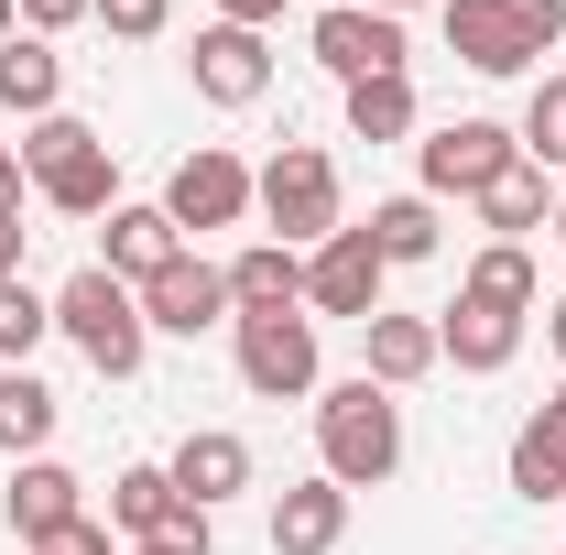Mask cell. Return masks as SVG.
<instances>
[{
  "instance_id": "ba28073f",
  "label": "cell",
  "mask_w": 566,
  "mask_h": 555,
  "mask_svg": "<svg viewBox=\"0 0 566 555\" xmlns=\"http://www.w3.org/2000/svg\"><path fill=\"white\" fill-rule=\"evenodd\" d=\"M381 273H392V262L370 251V229H338V240H316V251H305V305H316V316H359V327H370V316H381Z\"/></svg>"
},
{
  "instance_id": "e0dca14e",
  "label": "cell",
  "mask_w": 566,
  "mask_h": 555,
  "mask_svg": "<svg viewBox=\"0 0 566 555\" xmlns=\"http://www.w3.org/2000/svg\"><path fill=\"white\" fill-rule=\"evenodd\" d=\"M359 348H370V381H381V392H403V381H424V370L447 359V348H436V316H392V305L359 327Z\"/></svg>"
},
{
  "instance_id": "277c9868",
  "label": "cell",
  "mask_w": 566,
  "mask_h": 555,
  "mask_svg": "<svg viewBox=\"0 0 566 555\" xmlns=\"http://www.w3.org/2000/svg\"><path fill=\"white\" fill-rule=\"evenodd\" d=\"M251 208L283 229V251H294V240H338V229H349V218H338V164H327L316 142H283L273 164L251 175Z\"/></svg>"
},
{
  "instance_id": "d4e9b609",
  "label": "cell",
  "mask_w": 566,
  "mask_h": 555,
  "mask_svg": "<svg viewBox=\"0 0 566 555\" xmlns=\"http://www.w3.org/2000/svg\"><path fill=\"white\" fill-rule=\"evenodd\" d=\"M458 294H480V305H501V316H534V251H523V240H491Z\"/></svg>"
},
{
  "instance_id": "484cf974",
  "label": "cell",
  "mask_w": 566,
  "mask_h": 555,
  "mask_svg": "<svg viewBox=\"0 0 566 555\" xmlns=\"http://www.w3.org/2000/svg\"><path fill=\"white\" fill-rule=\"evenodd\" d=\"M164 523H175V480H164V469H120V480H109V534L153 545Z\"/></svg>"
},
{
  "instance_id": "7402d4cb",
  "label": "cell",
  "mask_w": 566,
  "mask_h": 555,
  "mask_svg": "<svg viewBox=\"0 0 566 555\" xmlns=\"http://www.w3.org/2000/svg\"><path fill=\"white\" fill-rule=\"evenodd\" d=\"M55 415H66V404H55L33 370H0V458H44Z\"/></svg>"
},
{
  "instance_id": "3957f363",
  "label": "cell",
  "mask_w": 566,
  "mask_h": 555,
  "mask_svg": "<svg viewBox=\"0 0 566 555\" xmlns=\"http://www.w3.org/2000/svg\"><path fill=\"white\" fill-rule=\"evenodd\" d=\"M55 327L87 348V370H98V381H132L142 348H153V316H142V294L109 273V262H87V273L55 294Z\"/></svg>"
},
{
  "instance_id": "30bf717a",
  "label": "cell",
  "mask_w": 566,
  "mask_h": 555,
  "mask_svg": "<svg viewBox=\"0 0 566 555\" xmlns=\"http://www.w3.org/2000/svg\"><path fill=\"white\" fill-rule=\"evenodd\" d=\"M186 76H197V98H208V109H251V98L273 87V44H262V33H240V22H208V33H197V55H186Z\"/></svg>"
},
{
  "instance_id": "5bb4252c",
  "label": "cell",
  "mask_w": 566,
  "mask_h": 555,
  "mask_svg": "<svg viewBox=\"0 0 566 555\" xmlns=\"http://www.w3.org/2000/svg\"><path fill=\"white\" fill-rule=\"evenodd\" d=\"M338 534H349V490L327 480V469L273 501V555H338Z\"/></svg>"
},
{
  "instance_id": "5b68a950",
  "label": "cell",
  "mask_w": 566,
  "mask_h": 555,
  "mask_svg": "<svg viewBox=\"0 0 566 555\" xmlns=\"http://www.w3.org/2000/svg\"><path fill=\"white\" fill-rule=\"evenodd\" d=\"M240 327V381L262 404H305L316 392V316H229Z\"/></svg>"
},
{
  "instance_id": "60d3db41",
  "label": "cell",
  "mask_w": 566,
  "mask_h": 555,
  "mask_svg": "<svg viewBox=\"0 0 566 555\" xmlns=\"http://www.w3.org/2000/svg\"><path fill=\"white\" fill-rule=\"evenodd\" d=\"M132 555H175V545H132Z\"/></svg>"
},
{
  "instance_id": "e575fe53",
  "label": "cell",
  "mask_w": 566,
  "mask_h": 555,
  "mask_svg": "<svg viewBox=\"0 0 566 555\" xmlns=\"http://www.w3.org/2000/svg\"><path fill=\"white\" fill-rule=\"evenodd\" d=\"M22 240H33V229H22V208H0V283L22 273Z\"/></svg>"
},
{
  "instance_id": "836d02e7",
  "label": "cell",
  "mask_w": 566,
  "mask_h": 555,
  "mask_svg": "<svg viewBox=\"0 0 566 555\" xmlns=\"http://www.w3.org/2000/svg\"><path fill=\"white\" fill-rule=\"evenodd\" d=\"M218 22H240V33H262V22H283V0H218Z\"/></svg>"
},
{
  "instance_id": "ffe728a7",
  "label": "cell",
  "mask_w": 566,
  "mask_h": 555,
  "mask_svg": "<svg viewBox=\"0 0 566 555\" xmlns=\"http://www.w3.org/2000/svg\"><path fill=\"white\" fill-rule=\"evenodd\" d=\"M55 87H66V55H55L44 33H11V44H0V109L55 121Z\"/></svg>"
},
{
  "instance_id": "f1b7e54d",
  "label": "cell",
  "mask_w": 566,
  "mask_h": 555,
  "mask_svg": "<svg viewBox=\"0 0 566 555\" xmlns=\"http://www.w3.org/2000/svg\"><path fill=\"white\" fill-rule=\"evenodd\" d=\"M523 164H566V76L523 98Z\"/></svg>"
},
{
  "instance_id": "7a4b0ae2",
  "label": "cell",
  "mask_w": 566,
  "mask_h": 555,
  "mask_svg": "<svg viewBox=\"0 0 566 555\" xmlns=\"http://www.w3.org/2000/svg\"><path fill=\"white\" fill-rule=\"evenodd\" d=\"M22 175H33V197L55 218H98V208H120V164H109V142L87 132V121H33L22 132Z\"/></svg>"
},
{
  "instance_id": "74e56055",
  "label": "cell",
  "mask_w": 566,
  "mask_h": 555,
  "mask_svg": "<svg viewBox=\"0 0 566 555\" xmlns=\"http://www.w3.org/2000/svg\"><path fill=\"white\" fill-rule=\"evenodd\" d=\"M11 33H22V0H0V44H11Z\"/></svg>"
},
{
  "instance_id": "f546056e",
  "label": "cell",
  "mask_w": 566,
  "mask_h": 555,
  "mask_svg": "<svg viewBox=\"0 0 566 555\" xmlns=\"http://www.w3.org/2000/svg\"><path fill=\"white\" fill-rule=\"evenodd\" d=\"M501 11H512L523 55H556V44H566V0H501Z\"/></svg>"
},
{
  "instance_id": "52a82bcc",
  "label": "cell",
  "mask_w": 566,
  "mask_h": 555,
  "mask_svg": "<svg viewBox=\"0 0 566 555\" xmlns=\"http://www.w3.org/2000/svg\"><path fill=\"white\" fill-rule=\"evenodd\" d=\"M316 66L338 76V87H359V76H403V22L392 11H359V0H338V11H316Z\"/></svg>"
},
{
  "instance_id": "8d00e7d4",
  "label": "cell",
  "mask_w": 566,
  "mask_h": 555,
  "mask_svg": "<svg viewBox=\"0 0 566 555\" xmlns=\"http://www.w3.org/2000/svg\"><path fill=\"white\" fill-rule=\"evenodd\" d=\"M545 338H556V359H566V294H556V305H545Z\"/></svg>"
},
{
  "instance_id": "1f68e13d",
  "label": "cell",
  "mask_w": 566,
  "mask_h": 555,
  "mask_svg": "<svg viewBox=\"0 0 566 555\" xmlns=\"http://www.w3.org/2000/svg\"><path fill=\"white\" fill-rule=\"evenodd\" d=\"M66 22H98V0H22V33H44V44H55Z\"/></svg>"
},
{
  "instance_id": "f35d334b",
  "label": "cell",
  "mask_w": 566,
  "mask_h": 555,
  "mask_svg": "<svg viewBox=\"0 0 566 555\" xmlns=\"http://www.w3.org/2000/svg\"><path fill=\"white\" fill-rule=\"evenodd\" d=\"M359 11H392V22H403V11H415V0H359Z\"/></svg>"
},
{
  "instance_id": "9a60e30c",
  "label": "cell",
  "mask_w": 566,
  "mask_h": 555,
  "mask_svg": "<svg viewBox=\"0 0 566 555\" xmlns=\"http://www.w3.org/2000/svg\"><path fill=\"white\" fill-rule=\"evenodd\" d=\"M436 11H447V55H458V66H480V76H523L534 66L501 0H436Z\"/></svg>"
},
{
  "instance_id": "4dcf8cb0",
  "label": "cell",
  "mask_w": 566,
  "mask_h": 555,
  "mask_svg": "<svg viewBox=\"0 0 566 555\" xmlns=\"http://www.w3.org/2000/svg\"><path fill=\"white\" fill-rule=\"evenodd\" d=\"M98 22H109L120 44H153V33L175 22V0H98Z\"/></svg>"
},
{
  "instance_id": "8fae6325",
  "label": "cell",
  "mask_w": 566,
  "mask_h": 555,
  "mask_svg": "<svg viewBox=\"0 0 566 555\" xmlns=\"http://www.w3.org/2000/svg\"><path fill=\"white\" fill-rule=\"evenodd\" d=\"M142 316H153L164 338H197V327H218V316H229V273L186 251V262H164V273L142 283Z\"/></svg>"
},
{
  "instance_id": "ab89813d",
  "label": "cell",
  "mask_w": 566,
  "mask_h": 555,
  "mask_svg": "<svg viewBox=\"0 0 566 555\" xmlns=\"http://www.w3.org/2000/svg\"><path fill=\"white\" fill-rule=\"evenodd\" d=\"M545 229H556V240H566V208H556V218H545Z\"/></svg>"
},
{
  "instance_id": "d590c367",
  "label": "cell",
  "mask_w": 566,
  "mask_h": 555,
  "mask_svg": "<svg viewBox=\"0 0 566 555\" xmlns=\"http://www.w3.org/2000/svg\"><path fill=\"white\" fill-rule=\"evenodd\" d=\"M22 186H33V175H22V153L0 142V208H22Z\"/></svg>"
},
{
  "instance_id": "4fadbf2b",
  "label": "cell",
  "mask_w": 566,
  "mask_h": 555,
  "mask_svg": "<svg viewBox=\"0 0 566 555\" xmlns=\"http://www.w3.org/2000/svg\"><path fill=\"white\" fill-rule=\"evenodd\" d=\"M66 523H87V490H76V469H55V458H22V469H11V534H22V545H55Z\"/></svg>"
},
{
  "instance_id": "4316f807",
  "label": "cell",
  "mask_w": 566,
  "mask_h": 555,
  "mask_svg": "<svg viewBox=\"0 0 566 555\" xmlns=\"http://www.w3.org/2000/svg\"><path fill=\"white\" fill-rule=\"evenodd\" d=\"M349 132L359 142H403L415 132V76H359L349 87Z\"/></svg>"
},
{
  "instance_id": "8992f818",
  "label": "cell",
  "mask_w": 566,
  "mask_h": 555,
  "mask_svg": "<svg viewBox=\"0 0 566 555\" xmlns=\"http://www.w3.org/2000/svg\"><path fill=\"white\" fill-rule=\"evenodd\" d=\"M164 218H175V229H240V218H251V164L218 153V142H197V153L164 175Z\"/></svg>"
},
{
  "instance_id": "2e32d148",
  "label": "cell",
  "mask_w": 566,
  "mask_h": 555,
  "mask_svg": "<svg viewBox=\"0 0 566 555\" xmlns=\"http://www.w3.org/2000/svg\"><path fill=\"white\" fill-rule=\"evenodd\" d=\"M436 348L458 359V370H512V348H523V316H501L480 294H458L447 316H436Z\"/></svg>"
},
{
  "instance_id": "6da1fadb",
  "label": "cell",
  "mask_w": 566,
  "mask_h": 555,
  "mask_svg": "<svg viewBox=\"0 0 566 555\" xmlns=\"http://www.w3.org/2000/svg\"><path fill=\"white\" fill-rule=\"evenodd\" d=\"M316 458H327V480L338 490H381L392 469H403V404L359 370V381H338L327 404H316Z\"/></svg>"
},
{
  "instance_id": "d6986e66",
  "label": "cell",
  "mask_w": 566,
  "mask_h": 555,
  "mask_svg": "<svg viewBox=\"0 0 566 555\" xmlns=\"http://www.w3.org/2000/svg\"><path fill=\"white\" fill-rule=\"evenodd\" d=\"M164 262H186V229H175L164 208H109V273L142 294V283L164 273Z\"/></svg>"
},
{
  "instance_id": "44dd1931",
  "label": "cell",
  "mask_w": 566,
  "mask_h": 555,
  "mask_svg": "<svg viewBox=\"0 0 566 555\" xmlns=\"http://www.w3.org/2000/svg\"><path fill=\"white\" fill-rule=\"evenodd\" d=\"M512 490H523V501H566V415L556 404L512 425Z\"/></svg>"
},
{
  "instance_id": "7c38bea8",
  "label": "cell",
  "mask_w": 566,
  "mask_h": 555,
  "mask_svg": "<svg viewBox=\"0 0 566 555\" xmlns=\"http://www.w3.org/2000/svg\"><path fill=\"white\" fill-rule=\"evenodd\" d=\"M164 480H175V501H197V512H218L229 490H251V447L229 436V425H197L175 458H164Z\"/></svg>"
},
{
  "instance_id": "603a6c76",
  "label": "cell",
  "mask_w": 566,
  "mask_h": 555,
  "mask_svg": "<svg viewBox=\"0 0 566 555\" xmlns=\"http://www.w3.org/2000/svg\"><path fill=\"white\" fill-rule=\"evenodd\" d=\"M359 229H370V251H381L392 273H403V262H436V197H381Z\"/></svg>"
},
{
  "instance_id": "d6a6232c",
  "label": "cell",
  "mask_w": 566,
  "mask_h": 555,
  "mask_svg": "<svg viewBox=\"0 0 566 555\" xmlns=\"http://www.w3.org/2000/svg\"><path fill=\"white\" fill-rule=\"evenodd\" d=\"M33 555H109V523H66L55 545H33Z\"/></svg>"
},
{
  "instance_id": "cb8c5ba5",
  "label": "cell",
  "mask_w": 566,
  "mask_h": 555,
  "mask_svg": "<svg viewBox=\"0 0 566 555\" xmlns=\"http://www.w3.org/2000/svg\"><path fill=\"white\" fill-rule=\"evenodd\" d=\"M469 208L491 218L501 240H523V229H545V164H501V175L480 186V197H469Z\"/></svg>"
},
{
  "instance_id": "b9f144b4",
  "label": "cell",
  "mask_w": 566,
  "mask_h": 555,
  "mask_svg": "<svg viewBox=\"0 0 566 555\" xmlns=\"http://www.w3.org/2000/svg\"><path fill=\"white\" fill-rule=\"evenodd\" d=\"M556 415H566V392H556Z\"/></svg>"
},
{
  "instance_id": "ac0fdd59",
  "label": "cell",
  "mask_w": 566,
  "mask_h": 555,
  "mask_svg": "<svg viewBox=\"0 0 566 555\" xmlns=\"http://www.w3.org/2000/svg\"><path fill=\"white\" fill-rule=\"evenodd\" d=\"M229 305H240V316H294V305H305V262H294L283 240H251V251L229 262Z\"/></svg>"
},
{
  "instance_id": "9c48e42d",
  "label": "cell",
  "mask_w": 566,
  "mask_h": 555,
  "mask_svg": "<svg viewBox=\"0 0 566 555\" xmlns=\"http://www.w3.org/2000/svg\"><path fill=\"white\" fill-rule=\"evenodd\" d=\"M501 164H523V132H501V121H447V132H424V197H480Z\"/></svg>"
},
{
  "instance_id": "83f0119b",
  "label": "cell",
  "mask_w": 566,
  "mask_h": 555,
  "mask_svg": "<svg viewBox=\"0 0 566 555\" xmlns=\"http://www.w3.org/2000/svg\"><path fill=\"white\" fill-rule=\"evenodd\" d=\"M44 327H55V305H44L33 283L11 273V283H0V370H33V348H44Z\"/></svg>"
}]
</instances>
